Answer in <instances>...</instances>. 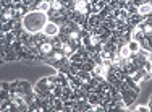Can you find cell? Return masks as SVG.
<instances>
[{
	"label": "cell",
	"instance_id": "cell-25",
	"mask_svg": "<svg viewBox=\"0 0 152 112\" xmlns=\"http://www.w3.org/2000/svg\"><path fill=\"white\" fill-rule=\"evenodd\" d=\"M134 97H131V96H123V102L126 104V107H129L131 104H134Z\"/></svg>",
	"mask_w": 152,
	"mask_h": 112
},
{
	"label": "cell",
	"instance_id": "cell-7",
	"mask_svg": "<svg viewBox=\"0 0 152 112\" xmlns=\"http://www.w3.org/2000/svg\"><path fill=\"white\" fill-rule=\"evenodd\" d=\"M102 21H105V18L100 15V13H97V15H89V18H88V23H89V26H91L92 29L99 26Z\"/></svg>",
	"mask_w": 152,
	"mask_h": 112
},
{
	"label": "cell",
	"instance_id": "cell-20",
	"mask_svg": "<svg viewBox=\"0 0 152 112\" xmlns=\"http://www.w3.org/2000/svg\"><path fill=\"white\" fill-rule=\"evenodd\" d=\"M100 57H102L104 60H112V55H113V54L110 52V50H107L105 47H102V50H100Z\"/></svg>",
	"mask_w": 152,
	"mask_h": 112
},
{
	"label": "cell",
	"instance_id": "cell-5",
	"mask_svg": "<svg viewBox=\"0 0 152 112\" xmlns=\"http://www.w3.org/2000/svg\"><path fill=\"white\" fill-rule=\"evenodd\" d=\"M42 31H44L49 38H53V36H57L60 32V26H58V24H55L53 21H49V23L44 26V29H42Z\"/></svg>",
	"mask_w": 152,
	"mask_h": 112
},
{
	"label": "cell",
	"instance_id": "cell-3",
	"mask_svg": "<svg viewBox=\"0 0 152 112\" xmlns=\"http://www.w3.org/2000/svg\"><path fill=\"white\" fill-rule=\"evenodd\" d=\"M0 57H2V63L3 62H12V60L18 59V54H16L15 49L8 46V49H7V50H0Z\"/></svg>",
	"mask_w": 152,
	"mask_h": 112
},
{
	"label": "cell",
	"instance_id": "cell-22",
	"mask_svg": "<svg viewBox=\"0 0 152 112\" xmlns=\"http://www.w3.org/2000/svg\"><path fill=\"white\" fill-rule=\"evenodd\" d=\"M37 10H41V12H49V10H50V3L49 2H45V0H42V2L41 3H39V8Z\"/></svg>",
	"mask_w": 152,
	"mask_h": 112
},
{
	"label": "cell",
	"instance_id": "cell-19",
	"mask_svg": "<svg viewBox=\"0 0 152 112\" xmlns=\"http://www.w3.org/2000/svg\"><path fill=\"white\" fill-rule=\"evenodd\" d=\"M50 93H52V94L55 96V97H61V96H63V86L57 85L53 89H50Z\"/></svg>",
	"mask_w": 152,
	"mask_h": 112
},
{
	"label": "cell",
	"instance_id": "cell-30",
	"mask_svg": "<svg viewBox=\"0 0 152 112\" xmlns=\"http://www.w3.org/2000/svg\"><path fill=\"white\" fill-rule=\"evenodd\" d=\"M146 23L149 24V26H152V15H147L146 16Z\"/></svg>",
	"mask_w": 152,
	"mask_h": 112
},
{
	"label": "cell",
	"instance_id": "cell-23",
	"mask_svg": "<svg viewBox=\"0 0 152 112\" xmlns=\"http://www.w3.org/2000/svg\"><path fill=\"white\" fill-rule=\"evenodd\" d=\"M91 57H92L94 62H96V65H104V62H105V60H104L102 57H100V54H99V52H97V54H92Z\"/></svg>",
	"mask_w": 152,
	"mask_h": 112
},
{
	"label": "cell",
	"instance_id": "cell-32",
	"mask_svg": "<svg viewBox=\"0 0 152 112\" xmlns=\"http://www.w3.org/2000/svg\"><path fill=\"white\" fill-rule=\"evenodd\" d=\"M151 5H152V0H151Z\"/></svg>",
	"mask_w": 152,
	"mask_h": 112
},
{
	"label": "cell",
	"instance_id": "cell-8",
	"mask_svg": "<svg viewBox=\"0 0 152 112\" xmlns=\"http://www.w3.org/2000/svg\"><path fill=\"white\" fill-rule=\"evenodd\" d=\"M18 39H20L23 44H29V42L32 41V32H29L28 29H24L23 32H20V34H18Z\"/></svg>",
	"mask_w": 152,
	"mask_h": 112
},
{
	"label": "cell",
	"instance_id": "cell-29",
	"mask_svg": "<svg viewBox=\"0 0 152 112\" xmlns=\"http://www.w3.org/2000/svg\"><path fill=\"white\" fill-rule=\"evenodd\" d=\"M2 89H3V91H10V83H5V81H3V83H2Z\"/></svg>",
	"mask_w": 152,
	"mask_h": 112
},
{
	"label": "cell",
	"instance_id": "cell-12",
	"mask_svg": "<svg viewBox=\"0 0 152 112\" xmlns=\"http://www.w3.org/2000/svg\"><path fill=\"white\" fill-rule=\"evenodd\" d=\"M137 28L144 32V36H152V26H149L146 21H142L141 24H137Z\"/></svg>",
	"mask_w": 152,
	"mask_h": 112
},
{
	"label": "cell",
	"instance_id": "cell-9",
	"mask_svg": "<svg viewBox=\"0 0 152 112\" xmlns=\"http://www.w3.org/2000/svg\"><path fill=\"white\" fill-rule=\"evenodd\" d=\"M142 21H146V16L141 15V13H134V15L129 16L128 23H131V24H134V26H137V24H141Z\"/></svg>",
	"mask_w": 152,
	"mask_h": 112
},
{
	"label": "cell",
	"instance_id": "cell-17",
	"mask_svg": "<svg viewBox=\"0 0 152 112\" xmlns=\"http://www.w3.org/2000/svg\"><path fill=\"white\" fill-rule=\"evenodd\" d=\"M70 60H71V62H75V63H83V62H84V57H83L81 54H79L78 50H76L73 55L70 57Z\"/></svg>",
	"mask_w": 152,
	"mask_h": 112
},
{
	"label": "cell",
	"instance_id": "cell-24",
	"mask_svg": "<svg viewBox=\"0 0 152 112\" xmlns=\"http://www.w3.org/2000/svg\"><path fill=\"white\" fill-rule=\"evenodd\" d=\"M142 68H144V70H146V71H147V73H149V75H152V60H151V59H147L146 62H144Z\"/></svg>",
	"mask_w": 152,
	"mask_h": 112
},
{
	"label": "cell",
	"instance_id": "cell-18",
	"mask_svg": "<svg viewBox=\"0 0 152 112\" xmlns=\"http://www.w3.org/2000/svg\"><path fill=\"white\" fill-rule=\"evenodd\" d=\"M65 8L63 3H60L58 0H53L52 3H50V10H55V12H61V10Z\"/></svg>",
	"mask_w": 152,
	"mask_h": 112
},
{
	"label": "cell",
	"instance_id": "cell-15",
	"mask_svg": "<svg viewBox=\"0 0 152 112\" xmlns=\"http://www.w3.org/2000/svg\"><path fill=\"white\" fill-rule=\"evenodd\" d=\"M128 49L131 50V54H136L137 50L141 49V46H139V42H137V41H134V39H131V41L128 42Z\"/></svg>",
	"mask_w": 152,
	"mask_h": 112
},
{
	"label": "cell",
	"instance_id": "cell-1",
	"mask_svg": "<svg viewBox=\"0 0 152 112\" xmlns=\"http://www.w3.org/2000/svg\"><path fill=\"white\" fill-rule=\"evenodd\" d=\"M47 23H49V16H47L45 12H41V10L31 12V13H28V15L23 18L24 29H28L29 32H32V34L42 31Z\"/></svg>",
	"mask_w": 152,
	"mask_h": 112
},
{
	"label": "cell",
	"instance_id": "cell-27",
	"mask_svg": "<svg viewBox=\"0 0 152 112\" xmlns=\"http://www.w3.org/2000/svg\"><path fill=\"white\" fill-rule=\"evenodd\" d=\"M136 112H151V109H149V106H137Z\"/></svg>",
	"mask_w": 152,
	"mask_h": 112
},
{
	"label": "cell",
	"instance_id": "cell-4",
	"mask_svg": "<svg viewBox=\"0 0 152 112\" xmlns=\"http://www.w3.org/2000/svg\"><path fill=\"white\" fill-rule=\"evenodd\" d=\"M65 57V54L61 52V50H58V49H55L50 55H47V57H44V62L45 63H49V65H53L55 62H58V60H61Z\"/></svg>",
	"mask_w": 152,
	"mask_h": 112
},
{
	"label": "cell",
	"instance_id": "cell-21",
	"mask_svg": "<svg viewBox=\"0 0 152 112\" xmlns=\"http://www.w3.org/2000/svg\"><path fill=\"white\" fill-rule=\"evenodd\" d=\"M47 85H49L50 89L55 88V86L58 85V83H57V75H55V77H47Z\"/></svg>",
	"mask_w": 152,
	"mask_h": 112
},
{
	"label": "cell",
	"instance_id": "cell-2",
	"mask_svg": "<svg viewBox=\"0 0 152 112\" xmlns=\"http://www.w3.org/2000/svg\"><path fill=\"white\" fill-rule=\"evenodd\" d=\"M53 50H55V47H53V44H52V38H47V41H44L42 44H39V52H41V57H42L41 60H44V57L50 55Z\"/></svg>",
	"mask_w": 152,
	"mask_h": 112
},
{
	"label": "cell",
	"instance_id": "cell-6",
	"mask_svg": "<svg viewBox=\"0 0 152 112\" xmlns=\"http://www.w3.org/2000/svg\"><path fill=\"white\" fill-rule=\"evenodd\" d=\"M18 91L26 96V94H31L34 91V86H31L26 80H20V83H18Z\"/></svg>",
	"mask_w": 152,
	"mask_h": 112
},
{
	"label": "cell",
	"instance_id": "cell-16",
	"mask_svg": "<svg viewBox=\"0 0 152 112\" xmlns=\"http://www.w3.org/2000/svg\"><path fill=\"white\" fill-rule=\"evenodd\" d=\"M126 12H128L129 15H134V13H139V8H137L133 2H128L126 3Z\"/></svg>",
	"mask_w": 152,
	"mask_h": 112
},
{
	"label": "cell",
	"instance_id": "cell-10",
	"mask_svg": "<svg viewBox=\"0 0 152 112\" xmlns=\"http://www.w3.org/2000/svg\"><path fill=\"white\" fill-rule=\"evenodd\" d=\"M47 38H49V36H47L44 31H39V32H34V34H32V39H34L37 44H42L44 41H47Z\"/></svg>",
	"mask_w": 152,
	"mask_h": 112
},
{
	"label": "cell",
	"instance_id": "cell-26",
	"mask_svg": "<svg viewBox=\"0 0 152 112\" xmlns=\"http://www.w3.org/2000/svg\"><path fill=\"white\" fill-rule=\"evenodd\" d=\"M18 83H20V80H15V81L10 83V91H12V93H16L18 91Z\"/></svg>",
	"mask_w": 152,
	"mask_h": 112
},
{
	"label": "cell",
	"instance_id": "cell-28",
	"mask_svg": "<svg viewBox=\"0 0 152 112\" xmlns=\"http://www.w3.org/2000/svg\"><path fill=\"white\" fill-rule=\"evenodd\" d=\"M147 44H149V52H152V36H146Z\"/></svg>",
	"mask_w": 152,
	"mask_h": 112
},
{
	"label": "cell",
	"instance_id": "cell-13",
	"mask_svg": "<svg viewBox=\"0 0 152 112\" xmlns=\"http://www.w3.org/2000/svg\"><path fill=\"white\" fill-rule=\"evenodd\" d=\"M61 52L65 54V57H71L75 54V49L70 46V42H63V47H61Z\"/></svg>",
	"mask_w": 152,
	"mask_h": 112
},
{
	"label": "cell",
	"instance_id": "cell-11",
	"mask_svg": "<svg viewBox=\"0 0 152 112\" xmlns=\"http://www.w3.org/2000/svg\"><path fill=\"white\" fill-rule=\"evenodd\" d=\"M73 94H75V89L71 88L70 85H68V86H63V96H61V101L70 99V97H73Z\"/></svg>",
	"mask_w": 152,
	"mask_h": 112
},
{
	"label": "cell",
	"instance_id": "cell-14",
	"mask_svg": "<svg viewBox=\"0 0 152 112\" xmlns=\"http://www.w3.org/2000/svg\"><path fill=\"white\" fill-rule=\"evenodd\" d=\"M139 13H141V15H144V16L152 15V5H151V3H144V5H141L139 7Z\"/></svg>",
	"mask_w": 152,
	"mask_h": 112
},
{
	"label": "cell",
	"instance_id": "cell-31",
	"mask_svg": "<svg viewBox=\"0 0 152 112\" xmlns=\"http://www.w3.org/2000/svg\"><path fill=\"white\" fill-rule=\"evenodd\" d=\"M149 109H151V112H152V96H151V99H149Z\"/></svg>",
	"mask_w": 152,
	"mask_h": 112
}]
</instances>
